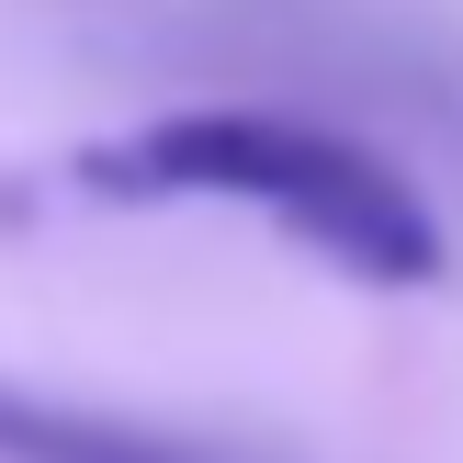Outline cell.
Returning <instances> with one entry per match:
<instances>
[{
    "label": "cell",
    "mask_w": 463,
    "mask_h": 463,
    "mask_svg": "<svg viewBox=\"0 0 463 463\" xmlns=\"http://www.w3.org/2000/svg\"><path fill=\"white\" fill-rule=\"evenodd\" d=\"M0 463H238V452L147 430V419H113V407H68V396L0 384Z\"/></svg>",
    "instance_id": "7a4b0ae2"
},
{
    "label": "cell",
    "mask_w": 463,
    "mask_h": 463,
    "mask_svg": "<svg viewBox=\"0 0 463 463\" xmlns=\"http://www.w3.org/2000/svg\"><path fill=\"white\" fill-rule=\"evenodd\" d=\"M57 193L80 203H238V215L283 226L294 249H317L351 283H441V215L430 193L373 158L362 136L317 125V113H271V102H181L147 125L102 136L57 170Z\"/></svg>",
    "instance_id": "6da1fadb"
}]
</instances>
